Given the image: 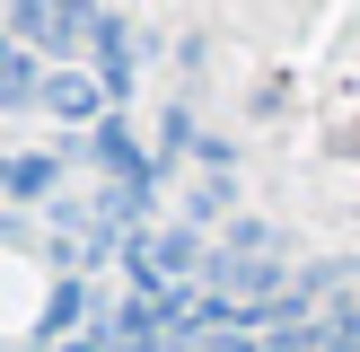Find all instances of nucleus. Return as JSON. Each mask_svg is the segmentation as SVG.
Returning <instances> with one entry per match:
<instances>
[{
  "instance_id": "obj_1",
  "label": "nucleus",
  "mask_w": 360,
  "mask_h": 352,
  "mask_svg": "<svg viewBox=\"0 0 360 352\" xmlns=\"http://www.w3.org/2000/svg\"><path fill=\"white\" fill-rule=\"evenodd\" d=\"M97 0H9V35L27 53H53V62H70V53L97 44Z\"/></svg>"
},
{
  "instance_id": "obj_2",
  "label": "nucleus",
  "mask_w": 360,
  "mask_h": 352,
  "mask_svg": "<svg viewBox=\"0 0 360 352\" xmlns=\"http://www.w3.org/2000/svg\"><path fill=\"white\" fill-rule=\"evenodd\" d=\"M132 27H123V18H97V80H105V97H123V88H132Z\"/></svg>"
},
{
  "instance_id": "obj_3",
  "label": "nucleus",
  "mask_w": 360,
  "mask_h": 352,
  "mask_svg": "<svg viewBox=\"0 0 360 352\" xmlns=\"http://www.w3.org/2000/svg\"><path fill=\"white\" fill-rule=\"evenodd\" d=\"M44 106H53V115H70V123H97V106H105V80L53 70V80H44Z\"/></svg>"
},
{
  "instance_id": "obj_4",
  "label": "nucleus",
  "mask_w": 360,
  "mask_h": 352,
  "mask_svg": "<svg viewBox=\"0 0 360 352\" xmlns=\"http://www.w3.org/2000/svg\"><path fill=\"white\" fill-rule=\"evenodd\" d=\"M44 97V80H35V53L18 44V35H0V106H27Z\"/></svg>"
},
{
  "instance_id": "obj_5",
  "label": "nucleus",
  "mask_w": 360,
  "mask_h": 352,
  "mask_svg": "<svg viewBox=\"0 0 360 352\" xmlns=\"http://www.w3.org/2000/svg\"><path fill=\"white\" fill-rule=\"evenodd\" d=\"M53 185V158H9V194H44Z\"/></svg>"
}]
</instances>
